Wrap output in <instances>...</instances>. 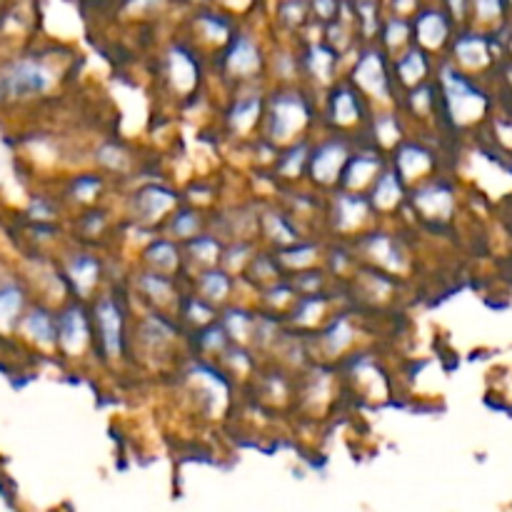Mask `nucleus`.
Here are the masks:
<instances>
[{
  "label": "nucleus",
  "mask_w": 512,
  "mask_h": 512,
  "mask_svg": "<svg viewBox=\"0 0 512 512\" xmlns=\"http://www.w3.org/2000/svg\"><path fill=\"white\" fill-rule=\"evenodd\" d=\"M310 15L320 23H330L340 15V8H343V0H308Z\"/></svg>",
  "instance_id": "603ef678"
},
{
  "label": "nucleus",
  "mask_w": 512,
  "mask_h": 512,
  "mask_svg": "<svg viewBox=\"0 0 512 512\" xmlns=\"http://www.w3.org/2000/svg\"><path fill=\"white\" fill-rule=\"evenodd\" d=\"M143 260L148 265V270H155V273L163 275H175L180 263H183V253H180L178 243L173 238H155L145 248Z\"/></svg>",
  "instance_id": "393cba45"
},
{
  "label": "nucleus",
  "mask_w": 512,
  "mask_h": 512,
  "mask_svg": "<svg viewBox=\"0 0 512 512\" xmlns=\"http://www.w3.org/2000/svg\"><path fill=\"white\" fill-rule=\"evenodd\" d=\"M50 85H53V70L38 58L18 60L3 73V93L13 100L48 93Z\"/></svg>",
  "instance_id": "0eeeda50"
},
{
  "label": "nucleus",
  "mask_w": 512,
  "mask_h": 512,
  "mask_svg": "<svg viewBox=\"0 0 512 512\" xmlns=\"http://www.w3.org/2000/svg\"><path fill=\"white\" fill-rule=\"evenodd\" d=\"M273 70L278 78L283 80H293L295 73H298V58L290 53H278L273 58Z\"/></svg>",
  "instance_id": "5fc2aeb1"
},
{
  "label": "nucleus",
  "mask_w": 512,
  "mask_h": 512,
  "mask_svg": "<svg viewBox=\"0 0 512 512\" xmlns=\"http://www.w3.org/2000/svg\"><path fill=\"white\" fill-rule=\"evenodd\" d=\"M453 60L460 65V70H480L488 65L490 48L485 35L480 33H463L453 40Z\"/></svg>",
  "instance_id": "b1692460"
},
{
  "label": "nucleus",
  "mask_w": 512,
  "mask_h": 512,
  "mask_svg": "<svg viewBox=\"0 0 512 512\" xmlns=\"http://www.w3.org/2000/svg\"><path fill=\"white\" fill-rule=\"evenodd\" d=\"M390 70H393L395 85H403V88H415V85L425 83L430 75V53L428 50L418 48L415 43H410L408 48L395 53L390 58Z\"/></svg>",
  "instance_id": "2eb2a0df"
},
{
  "label": "nucleus",
  "mask_w": 512,
  "mask_h": 512,
  "mask_svg": "<svg viewBox=\"0 0 512 512\" xmlns=\"http://www.w3.org/2000/svg\"><path fill=\"white\" fill-rule=\"evenodd\" d=\"M350 83L360 90L365 100L378 105H393L395 80L390 70V55L380 45H365L350 68Z\"/></svg>",
  "instance_id": "f03ea898"
},
{
  "label": "nucleus",
  "mask_w": 512,
  "mask_h": 512,
  "mask_svg": "<svg viewBox=\"0 0 512 512\" xmlns=\"http://www.w3.org/2000/svg\"><path fill=\"white\" fill-rule=\"evenodd\" d=\"M218 358L223 360V365L228 368V373L238 375V378H245V375H250V370H253V355L245 350V345L230 343L228 348L218 355Z\"/></svg>",
  "instance_id": "37998d69"
},
{
  "label": "nucleus",
  "mask_w": 512,
  "mask_h": 512,
  "mask_svg": "<svg viewBox=\"0 0 512 512\" xmlns=\"http://www.w3.org/2000/svg\"><path fill=\"white\" fill-rule=\"evenodd\" d=\"M385 170V158L383 150L363 148L350 153L348 163H345L343 175H340V190H350V193H365L370 190V185L375 183L380 173Z\"/></svg>",
  "instance_id": "9b49d317"
},
{
  "label": "nucleus",
  "mask_w": 512,
  "mask_h": 512,
  "mask_svg": "<svg viewBox=\"0 0 512 512\" xmlns=\"http://www.w3.org/2000/svg\"><path fill=\"white\" fill-rule=\"evenodd\" d=\"M173 338H175L173 325H170L163 315L150 313L148 318L140 323V340H143L150 350L165 348V345L173 343Z\"/></svg>",
  "instance_id": "58836bf2"
},
{
  "label": "nucleus",
  "mask_w": 512,
  "mask_h": 512,
  "mask_svg": "<svg viewBox=\"0 0 512 512\" xmlns=\"http://www.w3.org/2000/svg\"><path fill=\"white\" fill-rule=\"evenodd\" d=\"M265 138L270 145H290L308 130L313 120V105L303 90H295L290 85L278 88L265 100Z\"/></svg>",
  "instance_id": "f257e3e1"
},
{
  "label": "nucleus",
  "mask_w": 512,
  "mask_h": 512,
  "mask_svg": "<svg viewBox=\"0 0 512 512\" xmlns=\"http://www.w3.org/2000/svg\"><path fill=\"white\" fill-rule=\"evenodd\" d=\"M265 68V53L253 33H238L223 48V73L235 83L255 80Z\"/></svg>",
  "instance_id": "20e7f679"
},
{
  "label": "nucleus",
  "mask_w": 512,
  "mask_h": 512,
  "mask_svg": "<svg viewBox=\"0 0 512 512\" xmlns=\"http://www.w3.org/2000/svg\"><path fill=\"white\" fill-rule=\"evenodd\" d=\"M385 10L395 15H413L420 8V0H383Z\"/></svg>",
  "instance_id": "6e6d98bb"
},
{
  "label": "nucleus",
  "mask_w": 512,
  "mask_h": 512,
  "mask_svg": "<svg viewBox=\"0 0 512 512\" xmlns=\"http://www.w3.org/2000/svg\"><path fill=\"white\" fill-rule=\"evenodd\" d=\"M100 275H103V265L90 253H75L68 260V265H65V283L70 285L75 298L80 300L93 298L95 288L100 283Z\"/></svg>",
  "instance_id": "6ab92c4d"
},
{
  "label": "nucleus",
  "mask_w": 512,
  "mask_h": 512,
  "mask_svg": "<svg viewBox=\"0 0 512 512\" xmlns=\"http://www.w3.org/2000/svg\"><path fill=\"white\" fill-rule=\"evenodd\" d=\"M373 205L365 193H350L338 190L330 205V223L338 233H355L373 218Z\"/></svg>",
  "instance_id": "f8f14e48"
},
{
  "label": "nucleus",
  "mask_w": 512,
  "mask_h": 512,
  "mask_svg": "<svg viewBox=\"0 0 512 512\" xmlns=\"http://www.w3.org/2000/svg\"><path fill=\"white\" fill-rule=\"evenodd\" d=\"M353 340H355V328H353V323L345 318V315L330 320L328 328L320 333V345H323L325 353L335 355V358H338L340 353H345V350L350 348V343H353Z\"/></svg>",
  "instance_id": "473e14b6"
},
{
  "label": "nucleus",
  "mask_w": 512,
  "mask_h": 512,
  "mask_svg": "<svg viewBox=\"0 0 512 512\" xmlns=\"http://www.w3.org/2000/svg\"><path fill=\"white\" fill-rule=\"evenodd\" d=\"M178 3L190 5V8H205V5H210V0H178Z\"/></svg>",
  "instance_id": "4d7b16f0"
},
{
  "label": "nucleus",
  "mask_w": 512,
  "mask_h": 512,
  "mask_svg": "<svg viewBox=\"0 0 512 512\" xmlns=\"http://www.w3.org/2000/svg\"><path fill=\"white\" fill-rule=\"evenodd\" d=\"M318 253H320L318 245L300 243L298 240V243H293V245H288V248L280 250L275 258H278L280 268L283 270H293V273H298V270L313 268L315 260H318Z\"/></svg>",
  "instance_id": "e433bc0d"
},
{
  "label": "nucleus",
  "mask_w": 512,
  "mask_h": 512,
  "mask_svg": "<svg viewBox=\"0 0 512 512\" xmlns=\"http://www.w3.org/2000/svg\"><path fill=\"white\" fill-rule=\"evenodd\" d=\"M195 343H198L200 353L220 355L230 345V338H228V333L223 330V325L215 323L213 320V323L198 328V333H195Z\"/></svg>",
  "instance_id": "79ce46f5"
},
{
  "label": "nucleus",
  "mask_w": 512,
  "mask_h": 512,
  "mask_svg": "<svg viewBox=\"0 0 512 512\" xmlns=\"http://www.w3.org/2000/svg\"><path fill=\"white\" fill-rule=\"evenodd\" d=\"M410 25H413V43L428 53L443 50L453 33V18L448 10L438 8V5H420L410 15Z\"/></svg>",
  "instance_id": "1a4fd4ad"
},
{
  "label": "nucleus",
  "mask_w": 512,
  "mask_h": 512,
  "mask_svg": "<svg viewBox=\"0 0 512 512\" xmlns=\"http://www.w3.org/2000/svg\"><path fill=\"white\" fill-rule=\"evenodd\" d=\"M198 295L203 300H208L210 305H223L230 300V293H233V275L225 268H205L203 273H198Z\"/></svg>",
  "instance_id": "cd10ccee"
},
{
  "label": "nucleus",
  "mask_w": 512,
  "mask_h": 512,
  "mask_svg": "<svg viewBox=\"0 0 512 512\" xmlns=\"http://www.w3.org/2000/svg\"><path fill=\"white\" fill-rule=\"evenodd\" d=\"M410 203L418 210L423 218L428 220H445L453 213V190L443 183H435V180H428V183H418V188L410 195Z\"/></svg>",
  "instance_id": "dca6fc26"
},
{
  "label": "nucleus",
  "mask_w": 512,
  "mask_h": 512,
  "mask_svg": "<svg viewBox=\"0 0 512 512\" xmlns=\"http://www.w3.org/2000/svg\"><path fill=\"white\" fill-rule=\"evenodd\" d=\"M185 253H188L185 258L198 265V268H215L220 263V255H223V245L215 235L198 233L195 238L185 240Z\"/></svg>",
  "instance_id": "7c9ffc66"
},
{
  "label": "nucleus",
  "mask_w": 512,
  "mask_h": 512,
  "mask_svg": "<svg viewBox=\"0 0 512 512\" xmlns=\"http://www.w3.org/2000/svg\"><path fill=\"white\" fill-rule=\"evenodd\" d=\"M165 75H168L170 85L178 95H188L190 90L198 85L200 78V68H198V58L190 48L185 45H173L165 55Z\"/></svg>",
  "instance_id": "a211bd4d"
},
{
  "label": "nucleus",
  "mask_w": 512,
  "mask_h": 512,
  "mask_svg": "<svg viewBox=\"0 0 512 512\" xmlns=\"http://www.w3.org/2000/svg\"><path fill=\"white\" fill-rule=\"evenodd\" d=\"M220 325L228 333L230 343L245 345L250 338H253V325H255V315L248 313L245 308H228L220 318Z\"/></svg>",
  "instance_id": "c9c22d12"
},
{
  "label": "nucleus",
  "mask_w": 512,
  "mask_h": 512,
  "mask_svg": "<svg viewBox=\"0 0 512 512\" xmlns=\"http://www.w3.org/2000/svg\"><path fill=\"white\" fill-rule=\"evenodd\" d=\"M245 270H248V275L255 280V283H265V285L278 283L280 273H283L278 258H275V255H265V253L253 255V258L248 260V265H245Z\"/></svg>",
  "instance_id": "a19ab883"
},
{
  "label": "nucleus",
  "mask_w": 512,
  "mask_h": 512,
  "mask_svg": "<svg viewBox=\"0 0 512 512\" xmlns=\"http://www.w3.org/2000/svg\"><path fill=\"white\" fill-rule=\"evenodd\" d=\"M265 98L258 93H248L235 98V103L228 110V128L233 135H250L255 125L263 120Z\"/></svg>",
  "instance_id": "5701e85b"
},
{
  "label": "nucleus",
  "mask_w": 512,
  "mask_h": 512,
  "mask_svg": "<svg viewBox=\"0 0 512 512\" xmlns=\"http://www.w3.org/2000/svg\"><path fill=\"white\" fill-rule=\"evenodd\" d=\"M350 10H353L355 30H358L365 40L378 38L380 25H383L385 18L383 0H350Z\"/></svg>",
  "instance_id": "c756f323"
},
{
  "label": "nucleus",
  "mask_w": 512,
  "mask_h": 512,
  "mask_svg": "<svg viewBox=\"0 0 512 512\" xmlns=\"http://www.w3.org/2000/svg\"><path fill=\"white\" fill-rule=\"evenodd\" d=\"M365 115H368V105H365V98L350 80L330 85L328 120L335 128H353V125L363 123Z\"/></svg>",
  "instance_id": "9d476101"
},
{
  "label": "nucleus",
  "mask_w": 512,
  "mask_h": 512,
  "mask_svg": "<svg viewBox=\"0 0 512 512\" xmlns=\"http://www.w3.org/2000/svg\"><path fill=\"white\" fill-rule=\"evenodd\" d=\"M340 53L330 48L328 43H310L303 53V70L310 75L315 85H330L335 83V73H338Z\"/></svg>",
  "instance_id": "4be33fe9"
},
{
  "label": "nucleus",
  "mask_w": 512,
  "mask_h": 512,
  "mask_svg": "<svg viewBox=\"0 0 512 512\" xmlns=\"http://www.w3.org/2000/svg\"><path fill=\"white\" fill-rule=\"evenodd\" d=\"M308 155H310L308 140H295V143L285 145L283 153L275 155L278 173L288 180L300 178V175L305 173V168H308Z\"/></svg>",
  "instance_id": "72a5a7b5"
},
{
  "label": "nucleus",
  "mask_w": 512,
  "mask_h": 512,
  "mask_svg": "<svg viewBox=\"0 0 512 512\" xmlns=\"http://www.w3.org/2000/svg\"><path fill=\"white\" fill-rule=\"evenodd\" d=\"M440 90H443V103L450 120L455 125H470L483 118L488 100L483 90L475 88L473 80L455 65L440 68Z\"/></svg>",
  "instance_id": "7ed1b4c3"
},
{
  "label": "nucleus",
  "mask_w": 512,
  "mask_h": 512,
  "mask_svg": "<svg viewBox=\"0 0 512 512\" xmlns=\"http://www.w3.org/2000/svg\"><path fill=\"white\" fill-rule=\"evenodd\" d=\"M370 133H373V145L378 150H393L403 143V123H400L395 110H378L370 115Z\"/></svg>",
  "instance_id": "c85d7f7f"
},
{
  "label": "nucleus",
  "mask_w": 512,
  "mask_h": 512,
  "mask_svg": "<svg viewBox=\"0 0 512 512\" xmlns=\"http://www.w3.org/2000/svg\"><path fill=\"white\" fill-rule=\"evenodd\" d=\"M90 323L105 358H120L125 345V310L120 300L115 295H100L93 305Z\"/></svg>",
  "instance_id": "39448f33"
},
{
  "label": "nucleus",
  "mask_w": 512,
  "mask_h": 512,
  "mask_svg": "<svg viewBox=\"0 0 512 512\" xmlns=\"http://www.w3.org/2000/svg\"><path fill=\"white\" fill-rule=\"evenodd\" d=\"M263 233L268 235L275 245H280V248H288V245L300 240L298 228L293 225V218L285 213L263 215Z\"/></svg>",
  "instance_id": "4c0bfd02"
},
{
  "label": "nucleus",
  "mask_w": 512,
  "mask_h": 512,
  "mask_svg": "<svg viewBox=\"0 0 512 512\" xmlns=\"http://www.w3.org/2000/svg\"><path fill=\"white\" fill-rule=\"evenodd\" d=\"M23 313V293L18 288L0 290V328H10Z\"/></svg>",
  "instance_id": "de8ad7c7"
},
{
  "label": "nucleus",
  "mask_w": 512,
  "mask_h": 512,
  "mask_svg": "<svg viewBox=\"0 0 512 512\" xmlns=\"http://www.w3.org/2000/svg\"><path fill=\"white\" fill-rule=\"evenodd\" d=\"M175 208H178V193L165 185H148L133 198V218L148 225L165 220Z\"/></svg>",
  "instance_id": "ddd939ff"
},
{
  "label": "nucleus",
  "mask_w": 512,
  "mask_h": 512,
  "mask_svg": "<svg viewBox=\"0 0 512 512\" xmlns=\"http://www.w3.org/2000/svg\"><path fill=\"white\" fill-rule=\"evenodd\" d=\"M405 188H408V185L400 180V175L395 173L393 168H385L368 190V200L370 205H373V213L390 215L393 210H398L400 203L405 200Z\"/></svg>",
  "instance_id": "412c9836"
},
{
  "label": "nucleus",
  "mask_w": 512,
  "mask_h": 512,
  "mask_svg": "<svg viewBox=\"0 0 512 512\" xmlns=\"http://www.w3.org/2000/svg\"><path fill=\"white\" fill-rule=\"evenodd\" d=\"M183 318L188 320L190 325H195V328H203V325L213 323L218 315H215V305H210L208 300H203L200 295H190V298H185L183 303Z\"/></svg>",
  "instance_id": "c03bdc74"
},
{
  "label": "nucleus",
  "mask_w": 512,
  "mask_h": 512,
  "mask_svg": "<svg viewBox=\"0 0 512 512\" xmlns=\"http://www.w3.org/2000/svg\"><path fill=\"white\" fill-rule=\"evenodd\" d=\"M235 33L233 18L225 10H215L210 5L198 8L193 15V35L205 45H215V48H225Z\"/></svg>",
  "instance_id": "f3484780"
},
{
  "label": "nucleus",
  "mask_w": 512,
  "mask_h": 512,
  "mask_svg": "<svg viewBox=\"0 0 512 512\" xmlns=\"http://www.w3.org/2000/svg\"><path fill=\"white\" fill-rule=\"evenodd\" d=\"M393 170L405 185H418L433 170V153L420 143H400L393 153Z\"/></svg>",
  "instance_id": "4468645a"
},
{
  "label": "nucleus",
  "mask_w": 512,
  "mask_h": 512,
  "mask_svg": "<svg viewBox=\"0 0 512 512\" xmlns=\"http://www.w3.org/2000/svg\"><path fill=\"white\" fill-rule=\"evenodd\" d=\"M435 90L433 85L425 80V83L415 85V88H410L408 93V108L410 113L418 115V118H428L430 113H433V105H435Z\"/></svg>",
  "instance_id": "09e8293b"
},
{
  "label": "nucleus",
  "mask_w": 512,
  "mask_h": 512,
  "mask_svg": "<svg viewBox=\"0 0 512 512\" xmlns=\"http://www.w3.org/2000/svg\"><path fill=\"white\" fill-rule=\"evenodd\" d=\"M348 158L350 143L343 135H333V138H325L323 143H318L310 150L305 173H308L310 180H313L315 185H320V188H333V185L340 183V175H343Z\"/></svg>",
  "instance_id": "423d86ee"
},
{
  "label": "nucleus",
  "mask_w": 512,
  "mask_h": 512,
  "mask_svg": "<svg viewBox=\"0 0 512 512\" xmlns=\"http://www.w3.org/2000/svg\"><path fill=\"white\" fill-rule=\"evenodd\" d=\"M253 250H250V245H245V243H235V245H230V248H223V255H220V263H223V268L228 270H235V273H238V270H243L245 265H248V260L253 258Z\"/></svg>",
  "instance_id": "8fccbe9b"
},
{
  "label": "nucleus",
  "mask_w": 512,
  "mask_h": 512,
  "mask_svg": "<svg viewBox=\"0 0 512 512\" xmlns=\"http://www.w3.org/2000/svg\"><path fill=\"white\" fill-rule=\"evenodd\" d=\"M93 340V323L80 303H70L55 315V345H60L65 355L78 358Z\"/></svg>",
  "instance_id": "6e6552de"
},
{
  "label": "nucleus",
  "mask_w": 512,
  "mask_h": 512,
  "mask_svg": "<svg viewBox=\"0 0 512 512\" xmlns=\"http://www.w3.org/2000/svg\"><path fill=\"white\" fill-rule=\"evenodd\" d=\"M138 290L143 298H148L155 308H168V305H178V290H175L173 275L155 273V270H145L138 278Z\"/></svg>",
  "instance_id": "a878e982"
},
{
  "label": "nucleus",
  "mask_w": 512,
  "mask_h": 512,
  "mask_svg": "<svg viewBox=\"0 0 512 512\" xmlns=\"http://www.w3.org/2000/svg\"><path fill=\"white\" fill-rule=\"evenodd\" d=\"M310 8L308 0H283L278 8V20L290 30H298L308 23Z\"/></svg>",
  "instance_id": "49530a36"
},
{
  "label": "nucleus",
  "mask_w": 512,
  "mask_h": 512,
  "mask_svg": "<svg viewBox=\"0 0 512 512\" xmlns=\"http://www.w3.org/2000/svg\"><path fill=\"white\" fill-rule=\"evenodd\" d=\"M100 193H103V178L95 173L78 175V178H73V183H70V195H73V200H78V203L83 205L95 203Z\"/></svg>",
  "instance_id": "a18cd8bd"
},
{
  "label": "nucleus",
  "mask_w": 512,
  "mask_h": 512,
  "mask_svg": "<svg viewBox=\"0 0 512 512\" xmlns=\"http://www.w3.org/2000/svg\"><path fill=\"white\" fill-rule=\"evenodd\" d=\"M325 308H328V300L323 298V293L298 295L290 305V320L295 325H303V328H313L325 315Z\"/></svg>",
  "instance_id": "2f4dec72"
},
{
  "label": "nucleus",
  "mask_w": 512,
  "mask_h": 512,
  "mask_svg": "<svg viewBox=\"0 0 512 512\" xmlns=\"http://www.w3.org/2000/svg\"><path fill=\"white\" fill-rule=\"evenodd\" d=\"M470 8L478 15V20H495L500 13H503V0H470Z\"/></svg>",
  "instance_id": "864d4df0"
},
{
  "label": "nucleus",
  "mask_w": 512,
  "mask_h": 512,
  "mask_svg": "<svg viewBox=\"0 0 512 512\" xmlns=\"http://www.w3.org/2000/svg\"><path fill=\"white\" fill-rule=\"evenodd\" d=\"M380 48L393 58L395 53L408 48L413 43V25H410L408 15H395V13H385L383 25H380Z\"/></svg>",
  "instance_id": "bb28decb"
},
{
  "label": "nucleus",
  "mask_w": 512,
  "mask_h": 512,
  "mask_svg": "<svg viewBox=\"0 0 512 512\" xmlns=\"http://www.w3.org/2000/svg\"><path fill=\"white\" fill-rule=\"evenodd\" d=\"M168 3L170 0H123L120 5L130 18H150V15H158Z\"/></svg>",
  "instance_id": "3c124183"
},
{
  "label": "nucleus",
  "mask_w": 512,
  "mask_h": 512,
  "mask_svg": "<svg viewBox=\"0 0 512 512\" xmlns=\"http://www.w3.org/2000/svg\"><path fill=\"white\" fill-rule=\"evenodd\" d=\"M363 255H368L370 263H373L375 268L385 270L388 275L400 273V270L405 268L403 248H400L398 240H395L393 235L383 233V230L365 235V238H363Z\"/></svg>",
  "instance_id": "aec40b11"
},
{
  "label": "nucleus",
  "mask_w": 512,
  "mask_h": 512,
  "mask_svg": "<svg viewBox=\"0 0 512 512\" xmlns=\"http://www.w3.org/2000/svg\"><path fill=\"white\" fill-rule=\"evenodd\" d=\"M23 330L33 343L45 345H55V315L45 308H33L28 315L23 318Z\"/></svg>",
  "instance_id": "f704fd0d"
},
{
  "label": "nucleus",
  "mask_w": 512,
  "mask_h": 512,
  "mask_svg": "<svg viewBox=\"0 0 512 512\" xmlns=\"http://www.w3.org/2000/svg\"><path fill=\"white\" fill-rule=\"evenodd\" d=\"M168 230L173 240H190L203 230V218H200L198 210L193 208H175L173 213L168 215Z\"/></svg>",
  "instance_id": "ea45409f"
}]
</instances>
